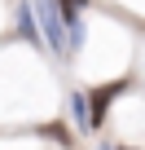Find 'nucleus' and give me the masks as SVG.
<instances>
[{
  "label": "nucleus",
  "mask_w": 145,
  "mask_h": 150,
  "mask_svg": "<svg viewBox=\"0 0 145 150\" xmlns=\"http://www.w3.org/2000/svg\"><path fill=\"white\" fill-rule=\"evenodd\" d=\"M35 13H40V27H44V35H40V40H48V44L62 53V49H66V27H62L57 5H53V0H35Z\"/></svg>",
  "instance_id": "nucleus-1"
},
{
  "label": "nucleus",
  "mask_w": 145,
  "mask_h": 150,
  "mask_svg": "<svg viewBox=\"0 0 145 150\" xmlns=\"http://www.w3.org/2000/svg\"><path fill=\"white\" fill-rule=\"evenodd\" d=\"M127 88V80H114V84H101V88H92V97H84L88 102V128H97V124H106V106L119 97Z\"/></svg>",
  "instance_id": "nucleus-2"
},
{
  "label": "nucleus",
  "mask_w": 145,
  "mask_h": 150,
  "mask_svg": "<svg viewBox=\"0 0 145 150\" xmlns=\"http://www.w3.org/2000/svg\"><path fill=\"white\" fill-rule=\"evenodd\" d=\"M57 5H62V27H75V22H79V13H84V5H88V0H57Z\"/></svg>",
  "instance_id": "nucleus-3"
},
{
  "label": "nucleus",
  "mask_w": 145,
  "mask_h": 150,
  "mask_svg": "<svg viewBox=\"0 0 145 150\" xmlns=\"http://www.w3.org/2000/svg\"><path fill=\"white\" fill-rule=\"evenodd\" d=\"M70 110H75V124H79V128H88V102H84V93L70 97Z\"/></svg>",
  "instance_id": "nucleus-4"
},
{
  "label": "nucleus",
  "mask_w": 145,
  "mask_h": 150,
  "mask_svg": "<svg viewBox=\"0 0 145 150\" xmlns=\"http://www.w3.org/2000/svg\"><path fill=\"white\" fill-rule=\"evenodd\" d=\"M18 22H22V35H27V40H31V44H40V31H35V27H31V9H27V5H22V9H18Z\"/></svg>",
  "instance_id": "nucleus-5"
}]
</instances>
